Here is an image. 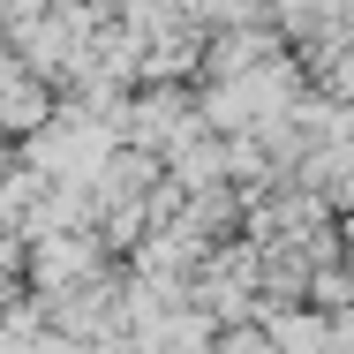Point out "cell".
Segmentation results:
<instances>
[{"instance_id":"obj_1","label":"cell","mask_w":354,"mask_h":354,"mask_svg":"<svg viewBox=\"0 0 354 354\" xmlns=\"http://www.w3.org/2000/svg\"><path fill=\"white\" fill-rule=\"evenodd\" d=\"M91 264V249L75 241V234H46V249H38V279H75Z\"/></svg>"}]
</instances>
